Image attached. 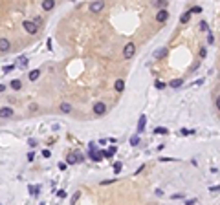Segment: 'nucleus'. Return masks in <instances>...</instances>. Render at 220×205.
I'll list each match as a JSON object with an SVG mask.
<instances>
[{"label":"nucleus","mask_w":220,"mask_h":205,"mask_svg":"<svg viewBox=\"0 0 220 205\" xmlns=\"http://www.w3.org/2000/svg\"><path fill=\"white\" fill-rule=\"evenodd\" d=\"M145 125H147V117H145V115H140V121H138V132L145 130Z\"/></svg>","instance_id":"9d476101"},{"label":"nucleus","mask_w":220,"mask_h":205,"mask_svg":"<svg viewBox=\"0 0 220 205\" xmlns=\"http://www.w3.org/2000/svg\"><path fill=\"white\" fill-rule=\"evenodd\" d=\"M11 88H13V90H20V88H22V82H20L18 79H15V81H11Z\"/></svg>","instance_id":"f3484780"},{"label":"nucleus","mask_w":220,"mask_h":205,"mask_svg":"<svg viewBox=\"0 0 220 205\" xmlns=\"http://www.w3.org/2000/svg\"><path fill=\"white\" fill-rule=\"evenodd\" d=\"M72 2H73V0H72Z\"/></svg>","instance_id":"79ce46f5"},{"label":"nucleus","mask_w":220,"mask_h":205,"mask_svg":"<svg viewBox=\"0 0 220 205\" xmlns=\"http://www.w3.org/2000/svg\"><path fill=\"white\" fill-rule=\"evenodd\" d=\"M152 4H154L156 7H165V5H167V0H152Z\"/></svg>","instance_id":"6ab92c4d"},{"label":"nucleus","mask_w":220,"mask_h":205,"mask_svg":"<svg viewBox=\"0 0 220 205\" xmlns=\"http://www.w3.org/2000/svg\"><path fill=\"white\" fill-rule=\"evenodd\" d=\"M167 18H169V11L162 7V9H160V11L156 13V22H165Z\"/></svg>","instance_id":"39448f33"},{"label":"nucleus","mask_w":220,"mask_h":205,"mask_svg":"<svg viewBox=\"0 0 220 205\" xmlns=\"http://www.w3.org/2000/svg\"><path fill=\"white\" fill-rule=\"evenodd\" d=\"M121 167H123V163H121V161H116V163H114V174H119Z\"/></svg>","instance_id":"412c9836"},{"label":"nucleus","mask_w":220,"mask_h":205,"mask_svg":"<svg viewBox=\"0 0 220 205\" xmlns=\"http://www.w3.org/2000/svg\"><path fill=\"white\" fill-rule=\"evenodd\" d=\"M75 154H77V158H79V161H83V159H84V156H83L81 152H75Z\"/></svg>","instance_id":"ea45409f"},{"label":"nucleus","mask_w":220,"mask_h":205,"mask_svg":"<svg viewBox=\"0 0 220 205\" xmlns=\"http://www.w3.org/2000/svg\"><path fill=\"white\" fill-rule=\"evenodd\" d=\"M189 11H191L193 15H196V13H202V7H200V5H195V7H191Z\"/></svg>","instance_id":"4be33fe9"},{"label":"nucleus","mask_w":220,"mask_h":205,"mask_svg":"<svg viewBox=\"0 0 220 205\" xmlns=\"http://www.w3.org/2000/svg\"><path fill=\"white\" fill-rule=\"evenodd\" d=\"M55 7V0H42V9L44 11H51Z\"/></svg>","instance_id":"1a4fd4ad"},{"label":"nucleus","mask_w":220,"mask_h":205,"mask_svg":"<svg viewBox=\"0 0 220 205\" xmlns=\"http://www.w3.org/2000/svg\"><path fill=\"white\" fill-rule=\"evenodd\" d=\"M116 150H117V148H116V147H110V148H108V150H106V154H105V158H108V159H110V158H112V156H114V154H116Z\"/></svg>","instance_id":"a211bd4d"},{"label":"nucleus","mask_w":220,"mask_h":205,"mask_svg":"<svg viewBox=\"0 0 220 205\" xmlns=\"http://www.w3.org/2000/svg\"><path fill=\"white\" fill-rule=\"evenodd\" d=\"M79 196H81V192H75V194L72 196V203H75V202L79 200Z\"/></svg>","instance_id":"c756f323"},{"label":"nucleus","mask_w":220,"mask_h":205,"mask_svg":"<svg viewBox=\"0 0 220 205\" xmlns=\"http://www.w3.org/2000/svg\"><path fill=\"white\" fill-rule=\"evenodd\" d=\"M138 143H140V136H132V137H130V145H134V147H136Z\"/></svg>","instance_id":"b1692460"},{"label":"nucleus","mask_w":220,"mask_h":205,"mask_svg":"<svg viewBox=\"0 0 220 205\" xmlns=\"http://www.w3.org/2000/svg\"><path fill=\"white\" fill-rule=\"evenodd\" d=\"M195 203H198V202H196V200H187V202H185V205H195Z\"/></svg>","instance_id":"f704fd0d"},{"label":"nucleus","mask_w":220,"mask_h":205,"mask_svg":"<svg viewBox=\"0 0 220 205\" xmlns=\"http://www.w3.org/2000/svg\"><path fill=\"white\" fill-rule=\"evenodd\" d=\"M167 53H169V49H167V48H160V49H156L152 55H154L156 59H163V57H167Z\"/></svg>","instance_id":"0eeeda50"},{"label":"nucleus","mask_w":220,"mask_h":205,"mask_svg":"<svg viewBox=\"0 0 220 205\" xmlns=\"http://www.w3.org/2000/svg\"><path fill=\"white\" fill-rule=\"evenodd\" d=\"M207 42H209V44H213V42H215V37H213V33H209V37H207Z\"/></svg>","instance_id":"2f4dec72"},{"label":"nucleus","mask_w":220,"mask_h":205,"mask_svg":"<svg viewBox=\"0 0 220 205\" xmlns=\"http://www.w3.org/2000/svg\"><path fill=\"white\" fill-rule=\"evenodd\" d=\"M167 132H169V130H167L165 126H156V128H154V134H167Z\"/></svg>","instance_id":"aec40b11"},{"label":"nucleus","mask_w":220,"mask_h":205,"mask_svg":"<svg viewBox=\"0 0 220 205\" xmlns=\"http://www.w3.org/2000/svg\"><path fill=\"white\" fill-rule=\"evenodd\" d=\"M18 64H20L22 68H26V66H28V59H20V62H18Z\"/></svg>","instance_id":"7c9ffc66"},{"label":"nucleus","mask_w":220,"mask_h":205,"mask_svg":"<svg viewBox=\"0 0 220 205\" xmlns=\"http://www.w3.org/2000/svg\"><path fill=\"white\" fill-rule=\"evenodd\" d=\"M40 77V70H31L29 71V81H37Z\"/></svg>","instance_id":"4468645a"},{"label":"nucleus","mask_w":220,"mask_h":205,"mask_svg":"<svg viewBox=\"0 0 220 205\" xmlns=\"http://www.w3.org/2000/svg\"><path fill=\"white\" fill-rule=\"evenodd\" d=\"M22 27H24L29 35H35L37 29H39V24H37V22H31V20H24V22H22Z\"/></svg>","instance_id":"f257e3e1"},{"label":"nucleus","mask_w":220,"mask_h":205,"mask_svg":"<svg viewBox=\"0 0 220 205\" xmlns=\"http://www.w3.org/2000/svg\"><path fill=\"white\" fill-rule=\"evenodd\" d=\"M66 163H68V165H75V163H79V158H77V154H75V152L68 154V156H66Z\"/></svg>","instance_id":"6e6552de"},{"label":"nucleus","mask_w":220,"mask_h":205,"mask_svg":"<svg viewBox=\"0 0 220 205\" xmlns=\"http://www.w3.org/2000/svg\"><path fill=\"white\" fill-rule=\"evenodd\" d=\"M42 158H50V150H48V148L42 150Z\"/></svg>","instance_id":"473e14b6"},{"label":"nucleus","mask_w":220,"mask_h":205,"mask_svg":"<svg viewBox=\"0 0 220 205\" xmlns=\"http://www.w3.org/2000/svg\"><path fill=\"white\" fill-rule=\"evenodd\" d=\"M200 29H202V31H207V29H209V27H207V22H206V20H202V22H200Z\"/></svg>","instance_id":"bb28decb"},{"label":"nucleus","mask_w":220,"mask_h":205,"mask_svg":"<svg viewBox=\"0 0 220 205\" xmlns=\"http://www.w3.org/2000/svg\"><path fill=\"white\" fill-rule=\"evenodd\" d=\"M61 112H62V114H70V112H72L70 103H62V104H61Z\"/></svg>","instance_id":"dca6fc26"},{"label":"nucleus","mask_w":220,"mask_h":205,"mask_svg":"<svg viewBox=\"0 0 220 205\" xmlns=\"http://www.w3.org/2000/svg\"><path fill=\"white\" fill-rule=\"evenodd\" d=\"M189 134H193V130H189V128H182V136H189Z\"/></svg>","instance_id":"cd10ccee"},{"label":"nucleus","mask_w":220,"mask_h":205,"mask_svg":"<svg viewBox=\"0 0 220 205\" xmlns=\"http://www.w3.org/2000/svg\"><path fill=\"white\" fill-rule=\"evenodd\" d=\"M191 15H193L191 11H187V13H184V15L180 16V22H182V24H187V22H189V18H191Z\"/></svg>","instance_id":"2eb2a0df"},{"label":"nucleus","mask_w":220,"mask_h":205,"mask_svg":"<svg viewBox=\"0 0 220 205\" xmlns=\"http://www.w3.org/2000/svg\"><path fill=\"white\" fill-rule=\"evenodd\" d=\"M114 88H116V92H123V90H125V81H123V79H117L116 84H114Z\"/></svg>","instance_id":"f8f14e48"},{"label":"nucleus","mask_w":220,"mask_h":205,"mask_svg":"<svg viewBox=\"0 0 220 205\" xmlns=\"http://www.w3.org/2000/svg\"><path fill=\"white\" fill-rule=\"evenodd\" d=\"M169 86L171 88H180V86H184V79H173L169 82Z\"/></svg>","instance_id":"9b49d317"},{"label":"nucleus","mask_w":220,"mask_h":205,"mask_svg":"<svg viewBox=\"0 0 220 205\" xmlns=\"http://www.w3.org/2000/svg\"><path fill=\"white\" fill-rule=\"evenodd\" d=\"M103 7H105V2L103 0H95V2H92L90 4V13H99V11H103Z\"/></svg>","instance_id":"7ed1b4c3"},{"label":"nucleus","mask_w":220,"mask_h":205,"mask_svg":"<svg viewBox=\"0 0 220 205\" xmlns=\"http://www.w3.org/2000/svg\"><path fill=\"white\" fill-rule=\"evenodd\" d=\"M28 145H29L31 148H35V147H37V141H35V139H28Z\"/></svg>","instance_id":"c85d7f7f"},{"label":"nucleus","mask_w":220,"mask_h":205,"mask_svg":"<svg viewBox=\"0 0 220 205\" xmlns=\"http://www.w3.org/2000/svg\"><path fill=\"white\" fill-rule=\"evenodd\" d=\"M154 86H156V88H158V90H163V88H165V86H167V84H165V82H163V81H156V84H154Z\"/></svg>","instance_id":"5701e85b"},{"label":"nucleus","mask_w":220,"mask_h":205,"mask_svg":"<svg viewBox=\"0 0 220 205\" xmlns=\"http://www.w3.org/2000/svg\"><path fill=\"white\" fill-rule=\"evenodd\" d=\"M209 191H211V192H217V191H220V187H218V185H215V187H211Z\"/></svg>","instance_id":"4c0bfd02"},{"label":"nucleus","mask_w":220,"mask_h":205,"mask_svg":"<svg viewBox=\"0 0 220 205\" xmlns=\"http://www.w3.org/2000/svg\"><path fill=\"white\" fill-rule=\"evenodd\" d=\"M66 169V163H59V170H64Z\"/></svg>","instance_id":"a19ab883"},{"label":"nucleus","mask_w":220,"mask_h":205,"mask_svg":"<svg viewBox=\"0 0 220 205\" xmlns=\"http://www.w3.org/2000/svg\"><path fill=\"white\" fill-rule=\"evenodd\" d=\"M29 194H39V187H35V185H29Z\"/></svg>","instance_id":"393cba45"},{"label":"nucleus","mask_w":220,"mask_h":205,"mask_svg":"<svg viewBox=\"0 0 220 205\" xmlns=\"http://www.w3.org/2000/svg\"><path fill=\"white\" fill-rule=\"evenodd\" d=\"M110 183H114V180H105V181H103L101 185H110Z\"/></svg>","instance_id":"c9c22d12"},{"label":"nucleus","mask_w":220,"mask_h":205,"mask_svg":"<svg viewBox=\"0 0 220 205\" xmlns=\"http://www.w3.org/2000/svg\"><path fill=\"white\" fill-rule=\"evenodd\" d=\"M134 53H136V46H134V42H127L125 48H123V57H125V59H132Z\"/></svg>","instance_id":"f03ea898"},{"label":"nucleus","mask_w":220,"mask_h":205,"mask_svg":"<svg viewBox=\"0 0 220 205\" xmlns=\"http://www.w3.org/2000/svg\"><path fill=\"white\" fill-rule=\"evenodd\" d=\"M105 112H106V104H105L103 101H97V103L94 104V114H95V115H103Z\"/></svg>","instance_id":"20e7f679"},{"label":"nucleus","mask_w":220,"mask_h":205,"mask_svg":"<svg viewBox=\"0 0 220 205\" xmlns=\"http://www.w3.org/2000/svg\"><path fill=\"white\" fill-rule=\"evenodd\" d=\"M13 68H15L13 64H9V66H4V68H2V71H4V73H9V71H13Z\"/></svg>","instance_id":"a878e982"},{"label":"nucleus","mask_w":220,"mask_h":205,"mask_svg":"<svg viewBox=\"0 0 220 205\" xmlns=\"http://www.w3.org/2000/svg\"><path fill=\"white\" fill-rule=\"evenodd\" d=\"M88 148H90V150H94V148H95V143H94V141H92V143H88Z\"/></svg>","instance_id":"58836bf2"},{"label":"nucleus","mask_w":220,"mask_h":205,"mask_svg":"<svg viewBox=\"0 0 220 205\" xmlns=\"http://www.w3.org/2000/svg\"><path fill=\"white\" fill-rule=\"evenodd\" d=\"M9 48H11V42H9L6 37H2V38H0V51H2V53H7Z\"/></svg>","instance_id":"423d86ee"},{"label":"nucleus","mask_w":220,"mask_h":205,"mask_svg":"<svg viewBox=\"0 0 220 205\" xmlns=\"http://www.w3.org/2000/svg\"><path fill=\"white\" fill-rule=\"evenodd\" d=\"M57 196H59V198H64V196H66V192H64V191H59V192H57Z\"/></svg>","instance_id":"e433bc0d"},{"label":"nucleus","mask_w":220,"mask_h":205,"mask_svg":"<svg viewBox=\"0 0 220 205\" xmlns=\"http://www.w3.org/2000/svg\"><path fill=\"white\" fill-rule=\"evenodd\" d=\"M215 106H217V110H220V95L217 97V101H215Z\"/></svg>","instance_id":"72a5a7b5"},{"label":"nucleus","mask_w":220,"mask_h":205,"mask_svg":"<svg viewBox=\"0 0 220 205\" xmlns=\"http://www.w3.org/2000/svg\"><path fill=\"white\" fill-rule=\"evenodd\" d=\"M0 115H2V117H11V115H13V110L7 108V106H4V108L0 110Z\"/></svg>","instance_id":"ddd939ff"}]
</instances>
